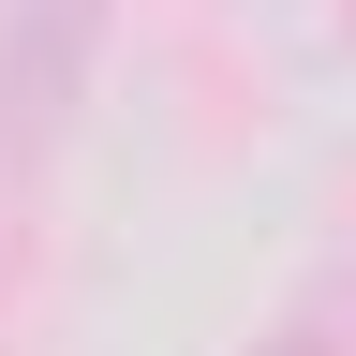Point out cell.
<instances>
[{
	"label": "cell",
	"mask_w": 356,
	"mask_h": 356,
	"mask_svg": "<svg viewBox=\"0 0 356 356\" xmlns=\"http://www.w3.org/2000/svg\"><path fill=\"white\" fill-rule=\"evenodd\" d=\"M104 15L119 0H15V15H0V163L60 149L74 89H89V60H104Z\"/></svg>",
	"instance_id": "obj_1"
}]
</instances>
